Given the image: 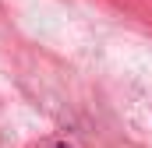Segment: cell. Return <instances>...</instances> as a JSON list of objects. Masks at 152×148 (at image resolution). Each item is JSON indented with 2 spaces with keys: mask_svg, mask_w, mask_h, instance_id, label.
I'll use <instances>...</instances> for the list:
<instances>
[{
  "mask_svg": "<svg viewBox=\"0 0 152 148\" xmlns=\"http://www.w3.org/2000/svg\"><path fill=\"white\" fill-rule=\"evenodd\" d=\"M50 148H67V145H64V141H57V145H50Z\"/></svg>",
  "mask_w": 152,
  "mask_h": 148,
  "instance_id": "cell-1",
  "label": "cell"
}]
</instances>
